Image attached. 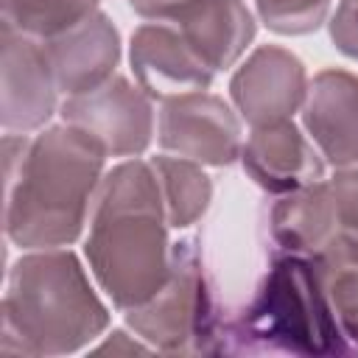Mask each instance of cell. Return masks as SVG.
<instances>
[{"instance_id":"obj_18","label":"cell","mask_w":358,"mask_h":358,"mask_svg":"<svg viewBox=\"0 0 358 358\" xmlns=\"http://www.w3.org/2000/svg\"><path fill=\"white\" fill-rule=\"evenodd\" d=\"M98 0H3V22L25 36H56L95 14Z\"/></svg>"},{"instance_id":"obj_8","label":"cell","mask_w":358,"mask_h":358,"mask_svg":"<svg viewBox=\"0 0 358 358\" xmlns=\"http://www.w3.org/2000/svg\"><path fill=\"white\" fill-rule=\"evenodd\" d=\"M143 17L173 22L213 73L229 67L255 36V22L243 0H168Z\"/></svg>"},{"instance_id":"obj_13","label":"cell","mask_w":358,"mask_h":358,"mask_svg":"<svg viewBox=\"0 0 358 358\" xmlns=\"http://www.w3.org/2000/svg\"><path fill=\"white\" fill-rule=\"evenodd\" d=\"M305 126L333 165L358 162V76L322 70L305 95Z\"/></svg>"},{"instance_id":"obj_12","label":"cell","mask_w":358,"mask_h":358,"mask_svg":"<svg viewBox=\"0 0 358 358\" xmlns=\"http://www.w3.org/2000/svg\"><path fill=\"white\" fill-rule=\"evenodd\" d=\"M45 45L56 84L67 95H84L112 78L120 56L115 25L103 14H92L64 34L50 36Z\"/></svg>"},{"instance_id":"obj_5","label":"cell","mask_w":358,"mask_h":358,"mask_svg":"<svg viewBox=\"0 0 358 358\" xmlns=\"http://www.w3.org/2000/svg\"><path fill=\"white\" fill-rule=\"evenodd\" d=\"M129 324L165 352L224 350V324L199 252L190 241L176 243L168 282L145 305L129 310Z\"/></svg>"},{"instance_id":"obj_4","label":"cell","mask_w":358,"mask_h":358,"mask_svg":"<svg viewBox=\"0 0 358 358\" xmlns=\"http://www.w3.org/2000/svg\"><path fill=\"white\" fill-rule=\"evenodd\" d=\"M229 336L243 338V347L249 350L263 347L296 355L350 352L316 260L296 252L271 263L252 305Z\"/></svg>"},{"instance_id":"obj_7","label":"cell","mask_w":358,"mask_h":358,"mask_svg":"<svg viewBox=\"0 0 358 358\" xmlns=\"http://www.w3.org/2000/svg\"><path fill=\"white\" fill-rule=\"evenodd\" d=\"M159 143L193 162L229 165L241 154V126L221 98L196 90L165 101Z\"/></svg>"},{"instance_id":"obj_21","label":"cell","mask_w":358,"mask_h":358,"mask_svg":"<svg viewBox=\"0 0 358 358\" xmlns=\"http://www.w3.org/2000/svg\"><path fill=\"white\" fill-rule=\"evenodd\" d=\"M330 36L341 53L358 59V0H344L336 8V17L330 22Z\"/></svg>"},{"instance_id":"obj_17","label":"cell","mask_w":358,"mask_h":358,"mask_svg":"<svg viewBox=\"0 0 358 358\" xmlns=\"http://www.w3.org/2000/svg\"><path fill=\"white\" fill-rule=\"evenodd\" d=\"M151 165L162 187L165 215L171 227H190L210 204V179L193 159L185 157H157Z\"/></svg>"},{"instance_id":"obj_19","label":"cell","mask_w":358,"mask_h":358,"mask_svg":"<svg viewBox=\"0 0 358 358\" xmlns=\"http://www.w3.org/2000/svg\"><path fill=\"white\" fill-rule=\"evenodd\" d=\"M263 22L277 34H308L324 14L330 0H255Z\"/></svg>"},{"instance_id":"obj_9","label":"cell","mask_w":358,"mask_h":358,"mask_svg":"<svg viewBox=\"0 0 358 358\" xmlns=\"http://www.w3.org/2000/svg\"><path fill=\"white\" fill-rule=\"evenodd\" d=\"M229 90L241 115L255 129L271 126L288 120L302 106L308 95L305 67L285 48L263 45L232 76Z\"/></svg>"},{"instance_id":"obj_16","label":"cell","mask_w":358,"mask_h":358,"mask_svg":"<svg viewBox=\"0 0 358 358\" xmlns=\"http://www.w3.org/2000/svg\"><path fill=\"white\" fill-rule=\"evenodd\" d=\"M313 260L344 336L358 344V246L333 238L319 255H313Z\"/></svg>"},{"instance_id":"obj_11","label":"cell","mask_w":358,"mask_h":358,"mask_svg":"<svg viewBox=\"0 0 358 358\" xmlns=\"http://www.w3.org/2000/svg\"><path fill=\"white\" fill-rule=\"evenodd\" d=\"M131 67L140 87L157 98H176L204 90L213 70L185 42V36L165 22L140 25L131 36Z\"/></svg>"},{"instance_id":"obj_10","label":"cell","mask_w":358,"mask_h":358,"mask_svg":"<svg viewBox=\"0 0 358 358\" xmlns=\"http://www.w3.org/2000/svg\"><path fill=\"white\" fill-rule=\"evenodd\" d=\"M56 90L45 45L3 22V126L8 131L42 126L56 106Z\"/></svg>"},{"instance_id":"obj_2","label":"cell","mask_w":358,"mask_h":358,"mask_svg":"<svg viewBox=\"0 0 358 358\" xmlns=\"http://www.w3.org/2000/svg\"><path fill=\"white\" fill-rule=\"evenodd\" d=\"M162 210L154 165L123 162L103 179L87 257L103 291L123 310L145 305L168 282L173 252H168Z\"/></svg>"},{"instance_id":"obj_1","label":"cell","mask_w":358,"mask_h":358,"mask_svg":"<svg viewBox=\"0 0 358 358\" xmlns=\"http://www.w3.org/2000/svg\"><path fill=\"white\" fill-rule=\"evenodd\" d=\"M6 137V232L17 246L50 249L78 238L106 148L90 131L67 123L11 151Z\"/></svg>"},{"instance_id":"obj_20","label":"cell","mask_w":358,"mask_h":358,"mask_svg":"<svg viewBox=\"0 0 358 358\" xmlns=\"http://www.w3.org/2000/svg\"><path fill=\"white\" fill-rule=\"evenodd\" d=\"M338 235L358 246V171H341L330 182Z\"/></svg>"},{"instance_id":"obj_14","label":"cell","mask_w":358,"mask_h":358,"mask_svg":"<svg viewBox=\"0 0 358 358\" xmlns=\"http://www.w3.org/2000/svg\"><path fill=\"white\" fill-rule=\"evenodd\" d=\"M241 154L249 176L271 193H291L322 179V159L288 120L255 129Z\"/></svg>"},{"instance_id":"obj_15","label":"cell","mask_w":358,"mask_h":358,"mask_svg":"<svg viewBox=\"0 0 358 358\" xmlns=\"http://www.w3.org/2000/svg\"><path fill=\"white\" fill-rule=\"evenodd\" d=\"M271 232L277 243L296 255H319L336 235V204L330 182H313L308 187L285 193L271 210Z\"/></svg>"},{"instance_id":"obj_3","label":"cell","mask_w":358,"mask_h":358,"mask_svg":"<svg viewBox=\"0 0 358 358\" xmlns=\"http://www.w3.org/2000/svg\"><path fill=\"white\" fill-rule=\"evenodd\" d=\"M109 322L70 252L22 257L3 299V355H59L92 341Z\"/></svg>"},{"instance_id":"obj_6","label":"cell","mask_w":358,"mask_h":358,"mask_svg":"<svg viewBox=\"0 0 358 358\" xmlns=\"http://www.w3.org/2000/svg\"><path fill=\"white\" fill-rule=\"evenodd\" d=\"M62 117L64 123L90 131L101 140L106 154L115 157L140 154L148 145L154 126L148 98L126 78H109L84 95H70L62 106Z\"/></svg>"},{"instance_id":"obj_22","label":"cell","mask_w":358,"mask_h":358,"mask_svg":"<svg viewBox=\"0 0 358 358\" xmlns=\"http://www.w3.org/2000/svg\"><path fill=\"white\" fill-rule=\"evenodd\" d=\"M140 14H145V11H151V8H157V6H162V3H168V0H129Z\"/></svg>"}]
</instances>
